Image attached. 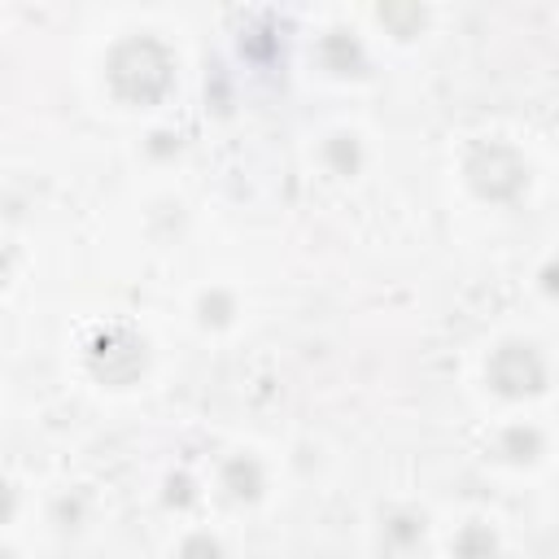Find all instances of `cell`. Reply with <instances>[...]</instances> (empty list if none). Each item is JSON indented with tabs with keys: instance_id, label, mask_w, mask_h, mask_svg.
Wrapping results in <instances>:
<instances>
[{
	"instance_id": "obj_1",
	"label": "cell",
	"mask_w": 559,
	"mask_h": 559,
	"mask_svg": "<svg viewBox=\"0 0 559 559\" xmlns=\"http://www.w3.org/2000/svg\"><path fill=\"white\" fill-rule=\"evenodd\" d=\"M0 559H9V555H0Z\"/></svg>"
}]
</instances>
